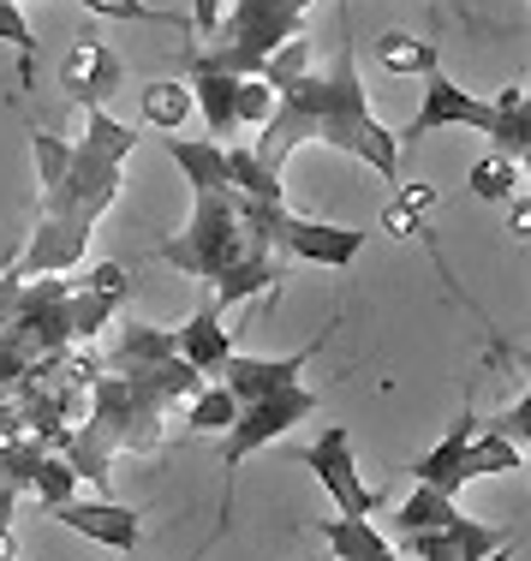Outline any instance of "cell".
Segmentation results:
<instances>
[{
	"label": "cell",
	"mask_w": 531,
	"mask_h": 561,
	"mask_svg": "<svg viewBox=\"0 0 531 561\" xmlns=\"http://www.w3.org/2000/svg\"><path fill=\"white\" fill-rule=\"evenodd\" d=\"M138 150V131L119 126L108 108L84 114V138H60L48 126H31V156H36V227L24 239V257L7 263L12 280H43V275H72L90 251L96 221L114 209L126 162Z\"/></svg>",
	"instance_id": "1"
},
{
	"label": "cell",
	"mask_w": 531,
	"mask_h": 561,
	"mask_svg": "<svg viewBox=\"0 0 531 561\" xmlns=\"http://www.w3.org/2000/svg\"><path fill=\"white\" fill-rule=\"evenodd\" d=\"M299 144H328V150H347V162H365L370 173H382V180H394V173H401V138H394V131L370 114L365 78H358V60H353V24H347V12H340L335 55H328L323 66H311L299 84H287L281 96H275V114H269V126L257 131L251 156H257L263 168L281 173L287 156H293Z\"/></svg>",
	"instance_id": "2"
},
{
	"label": "cell",
	"mask_w": 531,
	"mask_h": 561,
	"mask_svg": "<svg viewBox=\"0 0 531 561\" xmlns=\"http://www.w3.org/2000/svg\"><path fill=\"white\" fill-rule=\"evenodd\" d=\"M168 156L180 162V173L192 180V216L180 233H168L155 245V257L168 270L192 275V280H221L239 257H251L245 221H239L233 185H228V162H221V144L209 138H168Z\"/></svg>",
	"instance_id": "3"
},
{
	"label": "cell",
	"mask_w": 531,
	"mask_h": 561,
	"mask_svg": "<svg viewBox=\"0 0 531 561\" xmlns=\"http://www.w3.org/2000/svg\"><path fill=\"white\" fill-rule=\"evenodd\" d=\"M72 275L12 280L0 270V400L19 389L36 365L72 353Z\"/></svg>",
	"instance_id": "4"
},
{
	"label": "cell",
	"mask_w": 531,
	"mask_h": 561,
	"mask_svg": "<svg viewBox=\"0 0 531 561\" xmlns=\"http://www.w3.org/2000/svg\"><path fill=\"white\" fill-rule=\"evenodd\" d=\"M304 12H311V0H228L197 66H216V72H233V78H257V66L275 48L304 36L299 31Z\"/></svg>",
	"instance_id": "5"
},
{
	"label": "cell",
	"mask_w": 531,
	"mask_h": 561,
	"mask_svg": "<svg viewBox=\"0 0 531 561\" xmlns=\"http://www.w3.org/2000/svg\"><path fill=\"white\" fill-rule=\"evenodd\" d=\"M102 370H114L119 382L155 394L162 407H192L204 377L174 353V329H155V323H119V335L102 358Z\"/></svg>",
	"instance_id": "6"
},
{
	"label": "cell",
	"mask_w": 531,
	"mask_h": 561,
	"mask_svg": "<svg viewBox=\"0 0 531 561\" xmlns=\"http://www.w3.org/2000/svg\"><path fill=\"white\" fill-rule=\"evenodd\" d=\"M299 460H304V472L323 484V496L335 502V514H347V519H377L382 507H389V496H377V490L358 478V454H353L347 424H328V431L316 436L311 448H299Z\"/></svg>",
	"instance_id": "7"
},
{
	"label": "cell",
	"mask_w": 531,
	"mask_h": 561,
	"mask_svg": "<svg viewBox=\"0 0 531 561\" xmlns=\"http://www.w3.org/2000/svg\"><path fill=\"white\" fill-rule=\"evenodd\" d=\"M316 407H323V394L304 389V382H293V389H281V394H263V400H251V407H239V419H233V431H228V448H221L228 478L245 466V454H257L263 443L287 436L299 419H311Z\"/></svg>",
	"instance_id": "8"
},
{
	"label": "cell",
	"mask_w": 531,
	"mask_h": 561,
	"mask_svg": "<svg viewBox=\"0 0 531 561\" xmlns=\"http://www.w3.org/2000/svg\"><path fill=\"white\" fill-rule=\"evenodd\" d=\"M43 514L55 519V526L78 531L84 543L114 550V556H131V550H138V531H143L138 507H126V502H114V496H72V502H60V507H43Z\"/></svg>",
	"instance_id": "9"
},
{
	"label": "cell",
	"mask_w": 531,
	"mask_h": 561,
	"mask_svg": "<svg viewBox=\"0 0 531 561\" xmlns=\"http://www.w3.org/2000/svg\"><path fill=\"white\" fill-rule=\"evenodd\" d=\"M126 84V60L114 55L102 36H78L72 48H66L60 60V96L72 102V108H108V96Z\"/></svg>",
	"instance_id": "10"
},
{
	"label": "cell",
	"mask_w": 531,
	"mask_h": 561,
	"mask_svg": "<svg viewBox=\"0 0 531 561\" xmlns=\"http://www.w3.org/2000/svg\"><path fill=\"white\" fill-rule=\"evenodd\" d=\"M328 341V329L316 335L311 346H299V353H281V358H263V353H239L233 346V358L216 370L221 377V389H228L239 407H251V400H263V394H281V389H293V382H304V365H311V353Z\"/></svg>",
	"instance_id": "11"
},
{
	"label": "cell",
	"mask_w": 531,
	"mask_h": 561,
	"mask_svg": "<svg viewBox=\"0 0 531 561\" xmlns=\"http://www.w3.org/2000/svg\"><path fill=\"white\" fill-rule=\"evenodd\" d=\"M436 126H472V131H489V102H484V96H472V90H460L448 72H430V78H424L418 119L406 126V138H401V144L430 138Z\"/></svg>",
	"instance_id": "12"
},
{
	"label": "cell",
	"mask_w": 531,
	"mask_h": 561,
	"mask_svg": "<svg viewBox=\"0 0 531 561\" xmlns=\"http://www.w3.org/2000/svg\"><path fill=\"white\" fill-rule=\"evenodd\" d=\"M358 251H365V227L304 221V216H287V227H281V257L323 263V270H347Z\"/></svg>",
	"instance_id": "13"
},
{
	"label": "cell",
	"mask_w": 531,
	"mask_h": 561,
	"mask_svg": "<svg viewBox=\"0 0 531 561\" xmlns=\"http://www.w3.org/2000/svg\"><path fill=\"white\" fill-rule=\"evenodd\" d=\"M477 431H484V424H477V412L466 400V407L454 412V424L442 431V443L413 460V484H430V490H442V496H460V460H466V448H472Z\"/></svg>",
	"instance_id": "14"
},
{
	"label": "cell",
	"mask_w": 531,
	"mask_h": 561,
	"mask_svg": "<svg viewBox=\"0 0 531 561\" xmlns=\"http://www.w3.org/2000/svg\"><path fill=\"white\" fill-rule=\"evenodd\" d=\"M174 353H180L204 382L216 377L221 365H228V358H233V335H228V323H221L216 305H197V311L174 329Z\"/></svg>",
	"instance_id": "15"
},
{
	"label": "cell",
	"mask_w": 531,
	"mask_h": 561,
	"mask_svg": "<svg viewBox=\"0 0 531 561\" xmlns=\"http://www.w3.org/2000/svg\"><path fill=\"white\" fill-rule=\"evenodd\" d=\"M185 90H192V114H204V126H209V144H228L233 126H239V78L192 60Z\"/></svg>",
	"instance_id": "16"
},
{
	"label": "cell",
	"mask_w": 531,
	"mask_h": 561,
	"mask_svg": "<svg viewBox=\"0 0 531 561\" xmlns=\"http://www.w3.org/2000/svg\"><path fill=\"white\" fill-rule=\"evenodd\" d=\"M489 156H508V162H526L531 156V96L526 84H508L496 102H489Z\"/></svg>",
	"instance_id": "17"
},
{
	"label": "cell",
	"mask_w": 531,
	"mask_h": 561,
	"mask_svg": "<svg viewBox=\"0 0 531 561\" xmlns=\"http://www.w3.org/2000/svg\"><path fill=\"white\" fill-rule=\"evenodd\" d=\"M281 275H287V263H281V257H239L221 280H209V305H216V311L228 317L233 305L275 293V287H281Z\"/></svg>",
	"instance_id": "18"
},
{
	"label": "cell",
	"mask_w": 531,
	"mask_h": 561,
	"mask_svg": "<svg viewBox=\"0 0 531 561\" xmlns=\"http://www.w3.org/2000/svg\"><path fill=\"white\" fill-rule=\"evenodd\" d=\"M316 538L328 543V556L335 561H382L394 550L389 538H382L370 519H347V514H335V519H316Z\"/></svg>",
	"instance_id": "19"
},
{
	"label": "cell",
	"mask_w": 531,
	"mask_h": 561,
	"mask_svg": "<svg viewBox=\"0 0 531 561\" xmlns=\"http://www.w3.org/2000/svg\"><path fill=\"white\" fill-rule=\"evenodd\" d=\"M526 466V454L508 443V436H496V431H477L472 436V448H466V460H460V490L472 484V478H508V472H520Z\"/></svg>",
	"instance_id": "20"
},
{
	"label": "cell",
	"mask_w": 531,
	"mask_h": 561,
	"mask_svg": "<svg viewBox=\"0 0 531 561\" xmlns=\"http://www.w3.org/2000/svg\"><path fill=\"white\" fill-rule=\"evenodd\" d=\"M454 514H460V502H454V496H442V490L418 484L413 496L394 507V531H401V538H424V531H442Z\"/></svg>",
	"instance_id": "21"
},
{
	"label": "cell",
	"mask_w": 531,
	"mask_h": 561,
	"mask_svg": "<svg viewBox=\"0 0 531 561\" xmlns=\"http://www.w3.org/2000/svg\"><path fill=\"white\" fill-rule=\"evenodd\" d=\"M377 60L389 66V72H418V78L442 72L436 43H424V36H413V31H382L377 36Z\"/></svg>",
	"instance_id": "22"
},
{
	"label": "cell",
	"mask_w": 531,
	"mask_h": 561,
	"mask_svg": "<svg viewBox=\"0 0 531 561\" xmlns=\"http://www.w3.org/2000/svg\"><path fill=\"white\" fill-rule=\"evenodd\" d=\"M442 538H448V550H454V561H489L501 543H513V531L508 526H484V519H472V514H454L442 526Z\"/></svg>",
	"instance_id": "23"
},
{
	"label": "cell",
	"mask_w": 531,
	"mask_h": 561,
	"mask_svg": "<svg viewBox=\"0 0 531 561\" xmlns=\"http://www.w3.org/2000/svg\"><path fill=\"white\" fill-rule=\"evenodd\" d=\"M430 209H436V185H394V197H389V209H382V227H389L394 239H413L424 233V221H430Z\"/></svg>",
	"instance_id": "24"
},
{
	"label": "cell",
	"mask_w": 531,
	"mask_h": 561,
	"mask_svg": "<svg viewBox=\"0 0 531 561\" xmlns=\"http://www.w3.org/2000/svg\"><path fill=\"white\" fill-rule=\"evenodd\" d=\"M311 66H316V48H311V36H293V43H281L269 60L257 66V78L275 90V96H281V90H287V84H299V78L311 72Z\"/></svg>",
	"instance_id": "25"
},
{
	"label": "cell",
	"mask_w": 531,
	"mask_h": 561,
	"mask_svg": "<svg viewBox=\"0 0 531 561\" xmlns=\"http://www.w3.org/2000/svg\"><path fill=\"white\" fill-rule=\"evenodd\" d=\"M466 185H472V197H484V204H513V192H520V162L484 156V162H472Z\"/></svg>",
	"instance_id": "26"
},
{
	"label": "cell",
	"mask_w": 531,
	"mask_h": 561,
	"mask_svg": "<svg viewBox=\"0 0 531 561\" xmlns=\"http://www.w3.org/2000/svg\"><path fill=\"white\" fill-rule=\"evenodd\" d=\"M185 114H192V90H185V78H155V84L143 90V119H150V126L174 131Z\"/></svg>",
	"instance_id": "27"
},
{
	"label": "cell",
	"mask_w": 531,
	"mask_h": 561,
	"mask_svg": "<svg viewBox=\"0 0 531 561\" xmlns=\"http://www.w3.org/2000/svg\"><path fill=\"white\" fill-rule=\"evenodd\" d=\"M233 419H239V400L221 389V382H204L197 400L185 407V424H192V431H221V436H228Z\"/></svg>",
	"instance_id": "28"
},
{
	"label": "cell",
	"mask_w": 531,
	"mask_h": 561,
	"mask_svg": "<svg viewBox=\"0 0 531 561\" xmlns=\"http://www.w3.org/2000/svg\"><path fill=\"white\" fill-rule=\"evenodd\" d=\"M43 443H36V436H0V478H7L12 490H31V478H36V466H43Z\"/></svg>",
	"instance_id": "29"
},
{
	"label": "cell",
	"mask_w": 531,
	"mask_h": 561,
	"mask_svg": "<svg viewBox=\"0 0 531 561\" xmlns=\"http://www.w3.org/2000/svg\"><path fill=\"white\" fill-rule=\"evenodd\" d=\"M31 496L43 502V507H60V502H72L78 496V472L60 460L55 448L43 454V466H36V478H31Z\"/></svg>",
	"instance_id": "30"
},
{
	"label": "cell",
	"mask_w": 531,
	"mask_h": 561,
	"mask_svg": "<svg viewBox=\"0 0 531 561\" xmlns=\"http://www.w3.org/2000/svg\"><path fill=\"white\" fill-rule=\"evenodd\" d=\"M269 114H275V90L263 84V78H239V126L263 131Z\"/></svg>",
	"instance_id": "31"
},
{
	"label": "cell",
	"mask_w": 531,
	"mask_h": 561,
	"mask_svg": "<svg viewBox=\"0 0 531 561\" xmlns=\"http://www.w3.org/2000/svg\"><path fill=\"white\" fill-rule=\"evenodd\" d=\"M489 431H496V436H508V443H513V448L526 454V448H531V389H526L520 400H513V407L501 412V419L489 424Z\"/></svg>",
	"instance_id": "32"
},
{
	"label": "cell",
	"mask_w": 531,
	"mask_h": 561,
	"mask_svg": "<svg viewBox=\"0 0 531 561\" xmlns=\"http://www.w3.org/2000/svg\"><path fill=\"white\" fill-rule=\"evenodd\" d=\"M12 514H19V490H12L7 478H0V550L12 543ZM7 556H12V550H7Z\"/></svg>",
	"instance_id": "33"
},
{
	"label": "cell",
	"mask_w": 531,
	"mask_h": 561,
	"mask_svg": "<svg viewBox=\"0 0 531 561\" xmlns=\"http://www.w3.org/2000/svg\"><path fill=\"white\" fill-rule=\"evenodd\" d=\"M221 7H228V0H192V24L204 36H216V24H221Z\"/></svg>",
	"instance_id": "34"
},
{
	"label": "cell",
	"mask_w": 531,
	"mask_h": 561,
	"mask_svg": "<svg viewBox=\"0 0 531 561\" xmlns=\"http://www.w3.org/2000/svg\"><path fill=\"white\" fill-rule=\"evenodd\" d=\"M513 233H531V197H513V216H508Z\"/></svg>",
	"instance_id": "35"
},
{
	"label": "cell",
	"mask_w": 531,
	"mask_h": 561,
	"mask_svg": "<svg viewBox=\"0 0 531 561\" xmlns=\"http://www.w3.org/2000/svg\"><path fill=\"white\" fill-rule=\"evenodd\" d=\"M520 472H531V448H526V466H520Z\"/></svg>",
	"instance_id": "36"
},
{
	"label": "cell",
	"mask_w": 531,
	"mask_h": 561,
	"mask_svg": "<svg viewBox=\"0 0 531 561\" xmlns=\"http://www.w3.org/2000/svg\"><path fill=\"white\" fill-rule=\"evenodd\" d=\"M520 365H526V370H531V353H520Z\"/></svg>",
	"instance_id": "37"
},
{
	"label": "cell",
	"mask_w": 531,
	"mask_h": 561,
	"mask_svg": "<svg viewBox=\"0 0 531 561\" xmlns=\"http://www.w3.org/2000/svg\"><path fill=\"white\" fill-rule=\"evenodd\" d=\"M0 561H12V556H7V550H0Z\"/></svg>",
	"instance_id": "38"
},
{
	"label": "cell",
	"mask_w": 531,
	"mask_h": 561,
	"mask_svg": "<svg viewBox=\"0 0 531 561\" xmlns=\"http://www.w3.org/2000/svg\"><path fill=\"white\" fill-rule=\"evenodd\" d=\"M12 7H24V0H12Z\"/></svg>",
	"instance_id": "39"
},
{
	"label": "cell",
	"mask_w": 531,
	"mask_h": 561,
	"mask_svg": "<svg viewBox=\"0 0 531 561\" xmlns=\"http://www.w3.org/2000/svg\"><path fill=\"white\" fill-rule=\"evenodd\" d=\"M526 96H531V84H526Z\"/></svg>",
	"instance_id": "40"
},
{
	"label": "cell",
	"mask_w": 531,
	"mask_h": 561,
	"mask_svg": "<svg viewBox=\"0 0 531 561\" xmlns=\"http://www.w3.org/2000/svg\"><path fill=\"white\" fill-rule=\"evenodd\" d=\"M185 561H197V556H185Z\"/></svg>",
	"instance_id": "41"
}]
</instances>
